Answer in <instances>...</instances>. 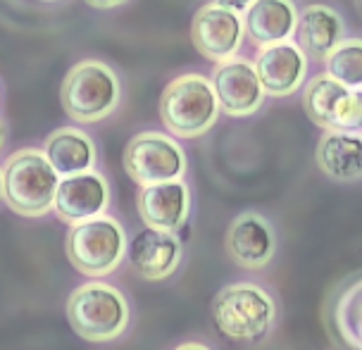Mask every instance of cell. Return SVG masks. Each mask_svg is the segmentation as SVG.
I'll use <instances>...</instances> for the list:
<instances>
[{"mask_svg":"<svg viewBox=\"0 0 362 350\" xmlns=\"http://www.w3.org/2000/svg\"><path fill=\"white\" fill-rule=\"evenodd\" d=\"M60 174L38 148L12 153L3 167V200L15 215L38 219L55 207Z\"/></svg>","mask_w":362,"mask_h":350,"instance_id":"6da1fadb","label":"cell"},{"mask_svg":"<svg viewBox=\"0 0 362 350\" xmlns=\"http://www.w3.org/2000/svg\"><path fill=\"white\" fill-rule=\"evenodd\" d=\"M122 100L119 76L103 60H81L67 72L60 88L62 110L81 124H98Z\"/></svg>","mask_w":362,"mask_h":350,"instance_id":"7a4b0ae2","label":"cell"},{"mask_svg":"<svg viewBox=\"0 0 362 350\" xmlns=\"http://www.w3.org/2000/svg\"><path fill=\"white\" fill-rule=\"evenodd\" d=\"M219 100L208 76L189 72L172 79L160 95V119L177 139H198L215 127Z\"/></svg>","mask_w":362,"mask_h":350,"instance_id":"3957f363","label":"cell"},{"mask_svg":"<svg viewBox=\"0 0 362 350\" xmlns=\"http://www.w3.org/2000/svg\"><path fill=\"white\" fill-rule=\"evenodd\" d=\"M67 320L81 339L107 343L127 332L129 303L119 288L105 281H88L69 293Z\"/></svg>","mask_w":362,"mask_h":350,"instance_id":"277c9868","label":"cell"},{"mask_svg":"<svg viewBox=\"0 0 362 350\" xmlns=\"http://www.w3.org/2000/svg\"><path fill=\"white\" fill-rule=\"evenodd\" d=\"M64 250L72 267L83 276H107L127 255V233L115 217H93L72 224Z\"/></svg>","mask_w":362,"mask_h":350,"instance_id":"5b68a950","label":"cell"},{"mask_svg":"<svg viewBox=\"0 0 362 350\" xmlns=\"http://www.w3.org/2000/svg\"><path fill=\"white\" fill-rule=\"evenodd\" d=\"M274 301L255 284H231L212 301V320L229 339L255 341L269 332L274 322Z\"/></svg>","mask_w":362,"mask_h":350,"instance_id":"8992f818","label":"cell"},{"mask_svg":"<svg viewBox=\"0 0 362 350\" xmlns=\"http://www.w3.org/2000/svg\"><path fill=\"white\" fill-rule=\"evenodd\" d=\"M186 167L184 148L167 134L141 132L124 148V170L139 186L179 181Z\"/></svg>","mask_w":362,"mask_h":350,"instance_id":"52a82bcc","label":"cell"},{"mask_svg":"<svg viewBox=\"0 0 362 350\" xmlns=\"http://www.w3.org/2000/svg\"><path fill=\"white\" fill-rule=\"evenodd\" d=\"M303 107L317 127L327 132H353L362 127V93L346 88L327 74L308 81Z\"/></svg>","mask_w":362,"mask_h":350,"instance_id":"ba28073f","label":"cell"},{"mask_svg":"<svg viewBox=\"0 0 362 350\" xmlns=\"http://www.w3.org/2000/svg\"><path fill=\"white\" fill-rule=\"evenodd\" d=\"M245 38V22L238 12L217 8V5H203L193 15L191 22V41L196 50L210 62H226L238 55Z\"/></svg>","mask_w":362,"mask_h":350,"instance_id":"9c48e42d","label":"cell"},{"mask_svg":"<svg viewBox=\"0 0 362 350\" xmlns=\"http://www.w3.org/2000/svg\"><path fill=\"white\" fill-rule=\"evenodd\" d=\"M212 88L219 100V110L229 117H248L257 112L267 95L255 72V62L245 57L219 62L212 72Z\"/></svg>","mask_w":362,"mask_h":350,"instance_id":"30bf717a","label":"cell"},{"mask_svg":"<svg viewBox=\"0 0 362 350\" xmlns=\"http://www.w3.org/2000/svg\"><path fill=\"white\" fill-rule=\"evenodd\" d=\"M110 205V184L100 172H83L76 177H64L57 184L55 215L69 226L100 217Z\"/></svg>","mask_w":362,"mask_h":350,"instance_id":"8fae6325","label":"cell"},{"mask_svg":"<svg viewBox=\"0 0 362 350\" xmlns=\"http://www.w3.org/2000/svg\"><path fill=\"white\" fill-rule=\"evenodd\" d=\"M139 215L148 229L174 233L186 224L191 212V191L184 181H165V184L141 186L136 198Z\"/></svg>","mask_w":362,"mask_h":350,"instance_id":"7c38bea8","label":"cell"},{"mask_svg":"<svg viewBox=\"0 0 362 350\" xmlns=\"http://www.w3.org/2000/svg\"><path fill=\"white\" fill-rule=\"evenodd\" d=\"M255 72L260 76L264 93L284 98V95L296 93L308 74V57L298 48V43H276L260 48L255 57Z\"/></svg>","mask_w":362,"mask_h":350,"instance_id":"4fadbf2b","label":"cell"},{"mask_svg":"<svg viewBox=\"0 0 362 350\" xmlns=\"http://www.w3.org/2000/svg\"><path fill=\"white\" fill-rule=\"evenodd\" d=\"M276 238L272 224L257 212H243L226 231V252L245 269H260L274 257Z\"/></svg>","mask_w":362,"mask_h":350,"instance_id":"5bb4252c","label":"cell"},{"mask_svg":"<svg viewBox=\"0 0 362 350\" xmlns=\"http://www.w3.org/2000/svg\"><path fill=\"white\" fill-rule=\"evenodd\" d=\"M127 255L136 274L148 281H160L177 272L181 262V243L174 233L146 229L132 241Z\"/></svg>","mask_w":362,"mask_h":350,"instance_id":"9a60e30c","label":"cell"},{"mask_svg":"<svg viewBox=\"0 0 362 350\" xmlns=\"http://www.w3.org/2000/svg\"><path fill=\"white\" fill-rule=\"evenodd\" d=\"M298 17L293 0H255L245 10V34L250 36V43L260 48L291 41L298 27Z\"/></svg>","mask_w":362,"mask_h":350,"instance_id":"2e32d148","label":"cell"},{"mask_svg":"<svg viewBox=\"0 0 362 350\" xmlns=\"http://www.w3.org/2000/svg\"><path fill=\"white\" fill-rule=\"evenodd\" d=\"M346 24L341 15L329 5L315 3L308 5L298 17V27H296V38H298V48L305 53V57L325 62L332 50L344 41Z\"/></svg>","mask_w":362,"mask_h":350,"instance_id":"e0dca14e","label":"cell"},{"mask_svg":"<svg viewBox=\"0 0 362 350\" xmlns=\"http://www.w3.org/2000/svg\"><path fill=\"white\" fill-rule=\"evenodd\" d=\"M43 153L48 158L50 167L64 177H76V174L90 172L95 167V151L93 139L76 127H60L45 139Z\"/></svg>","mask_w":362,"mask_h":350,"instance_id":"ac0fdd59","label":"cell"},{"mask_svg":"<svg viewBox=\"0 0 362 350\" xmlns=\"http://www.w3.org/2000/svg\"><path fill=\"white\" fill-rule=\"evenodd\" d=\"M317 167L329 179L351 184L362 179V136L353 132H325L317 144Z\"/></svg>","mask_w":362,"mask_h":350,"instance_id":"d6986e66","label":"cell"},{"mask_svg":"<svg viewBox=\"0 0 362 350\" xmlns=\"http://www.w3.org/2000/svg\"><path fill=\"white\" fill-rule=\"evenodd\" d=\"M327 76L346 88H362V38H344L325 60Z\"/></svg>","mask_w":362,"mask_h":350,"instance_id":"ffe728a7","label":"cell"},{"mask_svg":"<svg viewBox=\"0 0 362 350\" xmlns=\"http://www.w3.org/2000/svg\"><path fill=\"white\" fill-rule=\"evenodd\" d=\"M212 5H217V8H224V10H231V12H245L250 8V5L255 3V0H210Z\"/></svg>","mask_w":362,"mask_h":350,"instance_id":"44dd1931","label":"cell"},{"mask_svg":"<svg viewBox=\"0 0 362 350\" xmlns=\"http://www.w3.org/2000/svg\"><path fill=\"white\" fill-rule=\"evenodd\" d=\"M83 3L93 10H115V8H122L129 0H83Z\"/></svg>","mask_w":362,"mask_h":350,"instance_id":"7402d4cb","label":"cell"},{"mask_svg":"<svg viewBox=\"0 0 362 350\" xmlns=\"http://www.w3.org/2000/svg\"><path fill=\"white\" fill-rule=\"evenodd\" d=\"M353 334L358 336V339H353V343L362 350V315L358 317V320H355V332Z\"/></svg>","mask_w":362,"mask_h":350,"instance_id":"603a6c76","label":"cell"},{"mask_svg":"<svg viewBox=\"0 0 362 350\" xmlns=\"http://www.w3.org/2000/svg\"><path fill=\"white\" fill-rule=\"evenodd\" d=\"M174 350H210L208 346H203V343H181Z\"/></svg>","mask_w":362,"mask_h":350,"instance_id":"cb8c5ba5","label":"cell"},{"mask_svg":"<svg viewBox=\"0 0 362 350\" xmlns=\"http://www.w3.org/2000/svg\"><path fill=\"white\" fill-rule=\"evenodd\" d=\"M5 141H8V127H5L3 122H0V148L5 146Z\"/></svg>","mask_w":362,"mask_h":350,"instance_id":"d4e9b609","label":"cell"},{"mask_svg":"<svg viewBox=\"0 0 362 350\" xmlns=\"http://www.w3.org/2000/svg\"><path fill=\"white\" fill-rule=\"evenodd\" d=\"M0 200H3V170H0Z\"/></svg>","mask_w":362,"mask_h":350,"instance_id":"484cf974","label":"cell"},{"mask_svg":"<svg viewBox=\"0 0 362 350\" xmlns=\"http://www.w3.org/2000/svg\"><path fill=\"white\" fill-rule=\"evenodd\" d=\"M355 5H358V8L362 10V0H355Z\"/></svg>","mask_w":362,"mask_h":350,"instance_id":"4316f807","label":"cell"},{"mask_svg":"<svg viewBox=\"0 0 362 350\" xmlns=\"http://www.w3.org/2000/svg\"><path fill=\"white\" fill-rule=\"evenodd\" d=\"M43 3H53V0H43Z\"/></svg>","mask_w":362,"mask_h":350,"instance_id":"83f0119b","label":"cell"},{"mask_svg":"<svg viewBox=\"0 0 362 350\" xmlns=\"http://www.w3.org/2000/svg\"><path fill=\"white\" fill-rule=\"evenodd\" d=\"M360 93H362V88H360Z\"/></svg>","mask_w":362,"mask_h":350,"instance_id":"f1b7e54d","label":"cell"}]
</instances>
